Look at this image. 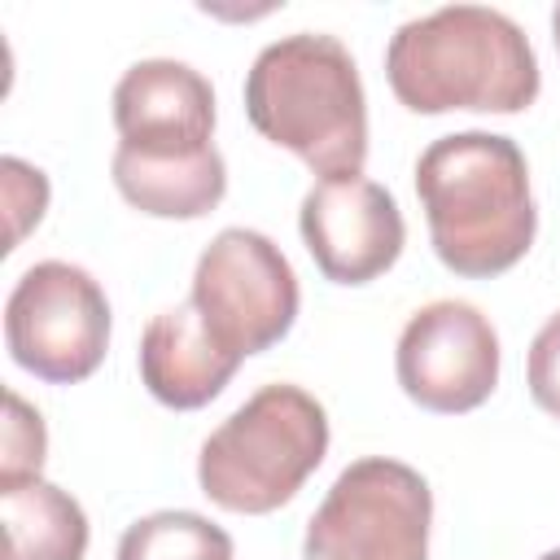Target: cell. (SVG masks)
Returning <instances> with one entry per match:
<instances>
[{
	"label": "cell",
	"mask_w": 560,
	"mask_h": 560,
	"mask_svg": "<svg viewBox=\"0 0 560 560\" xmlns=\"http://www.w3.org/2000/svg\"><path fill=\"white\" fill-rule=\"evenodd\" d=\"M551 39H556V48H560V4L551 9Z\"/></svg>",
	"instance_id": "ac0fdd59"
},
{
	"label": "cell",
	"mask_w": 560,
	"mask_h": 560,
	"mask_svg": "<svg viewBox=\"0 0 560 560\" xmlns=\"http://www.w3.org/2000/svg\"><path fill=\"white\" fill-rule=\"evenodd\" d=\"M114 127L122 153L197 158L214 149V88L188 61H136L114 88Z\"/></svg>",
	"instance_id": "30bf717a"
},
{
	"label": "cell",
	"mask_w": 560,
	"mask_h": 560,
	"mask_svg": "<svg viewBox=\"0 0 560 560\" xmlns=\"http://www.w3.org/2000/svg\"><path fill=\"white\" fill-rule=\"evenodd\" d=\"M245 114L262 140L298 153L324 179L359 175L368 162V96L337 35L271 39L245 74Z\"/></svg>",
	"instance_id": "3957f363"
},
{
	"label": "cell",
	"mask_w": 560,
	"mask_h": 560,
	"mask_svg": "<svg viewBox=\"0 0 560 560\" xmlns=\"http://www.w3.org/2000/svg\"><path fill=\"white\" fill-rule=\"evenodd\" d=\"M416 197L429 219L433 254L455 276H499L534 245L538 210L529 166L508 136H438L416 162Z\"/></svg>",
	"instance_id": "6da1fadb"
},
{
	"label": "cell",
	"mask_w": 560,
	"mask_h": 560,
	"mask_svg": "<svg viewBox=\"0 0 560 560\" xmlns=\"http://www.w3.org/2000/svg\"><path fill=\"white\" fill-rule=\"evenodd\" d=\"M525 385L529 398L560 420V311L538 328V337L529 341V359H525Z\"/></svg>",
	"instance_id": "e0dca14e"
},
{
	"label": "cell",
	"mask_w": 560,
	"mask_h": 560,
	"mask_svg": "<svg viewBox=\"0 0 560 560\" xmlns=\"http://www.w3.org/2000/svg\"><path fill=\"white\" fill-rule=\"evenodd\" d=\"M538 560H560V547H556V551H547V556H538Z\"/></svg>",
	"instance_id": "d6986e66"
},
{
	"label": "cell",
	"mask_w": 560,
	"mask_h": 560,
	"mask_svg": "<svg viewBox=\"0 0 560 560\" xmlns=\"http://www.w3.org/2000/svg\"><path fill=\"white\" fill-rule=\"evenodd\" d=\"M44 451H48V433L39 411L18 394L4 389V446H0V486H18L39 477L44 468Z\"/></svg>",
	"instance_id": "9a60e30c"
},
{
	"label": "cell",
	"mask_w": 560,
	"mask_h": 560,
	"mask_svg": "<svg viewBox=\"0 0 560 560\" xmlns=\"http://www.w3.org/2000/svg\"><path fill=\"white\" fill-rule=\"evenodd\" d=\"M0 184H4V206H9V245L4 249H18L26 228L44 219L48 179H44V171L26 166L22 158H0Z\"/></svg>",
	"instance_id": "2e32d148"
},
{
	"label": "cell",
	"mask_w": 560,
	"mask_h": 560,
	"mask_svg": "<svg viewBox=\"0 0 560 560\" xmlns=\"http://www.w3.org/2000/svg\"><path fill=\"white\" fill-rule=\"evenodd\" d=\"M298 228L315 267L332 284H368L385 276L407 241L394 192L363 175L319 179L302 197Z\"/></svg>",
	"instance_id": "9c48e42d"
},
{
	"label": "cell",
	"mask_w": 560,
	"mask_h": 560,
	"mask_svg": "<svg viewBox=\"0 0 560 560\" xmlns=\"http://www.w3.org/2000/svg\"><path fill=\"white\" fill-rule=\"evenodd\" d=\"M4 346L13 363L39 381H88L109 350L105 289L61 258L26 267L4 302Z\"/></svg>",
	"instance_id": "8992f818"
},
{
	"label": "cell",
	"mask_w": 560,
	"mask_h": 560,
	"mask_svg": "<svg viewBox=\"0 0 560 560\" xmlns=\"http://www.w3.org/2000/svg\"><path fill=\"white\" fill-rule=\"evenodd\" d=\"M4 508V560H83L88 551V516L74 494L61 486L31 477L18 486H0Z\"/></svg>",
	"instance_id": "4fadbf2b"
},
{
	"label": "cell",
	"mask_w": 560,
	"mask_h": 560,
	"mask_svg": "<svg viewBox=\"0 0 560 560\" xmlns=\"http://www.w3.org/2000/svg\"><path fill=\"white\" fill-rule=\"evenodd\" d=\"M241 359L219 346L192 302H179L149 319L140 337V381L144 389L175 411H197L223 394Z\"/></svg>",
	"instance_id": "8fae6325"
},
{
	"label": "cell",
	"mask_w": 560,
	"mask_h": 560,
	"mask_svg": "<svg viewBox=\"0 0 560 560\" xmlns=\"http://www.w3.org/2000/svg\"><path fill=\"white\" fill-rule=\"evenodd\" d=\"M385 79L411 114H521L542 83L529 35L486 4H446L402 22L385 48Z\"/></svg>",
	"instance_id": "7a4b0ae2"
},
{
	"label": "cell",
	"mask_w": 560,
	"mask_h": 560,
	"mask_svg": "<svg viewBox=\"0 0 560 560\" xmlns=\"http://www.w3.org/2000/svg\"><path fill=\"white\" fill-rule=\"evenodd\" d=\"M429 481L402 459L368 455L328 486L306 521L302 560H429Z\"/></svg>",
	"instance_id": "5b68a950"
},
{
	"label": "cell",
	"mask_w": 560,
	"mask_h": 560,
	"mask_svg": "<svg viewBox=\"0 0 560 560\" xmlns=\"http://www.w3.org/2000/svg\"><path fill=\"white\" fill-rule=\"evenodd\" d=\"M109 171L118 192L153 219H201L228 192V166L219 149L197 158H136L114 149Z\"/></svg>",
	"instance_id": "7c38bea8"
},
{
	"label": "cell",
	"mask_w": 560,
	"mask_h": 560,
	"mask_svg": "<svg viewBox=\"0 0 560 560\" xmlns=\"http://www.w3.org/2000/svg\"><path fill=\"white\" fill-rule=\"evenodd\" d=\"M328 455V411L302 385H262L197 455V481L223 512L262 516L289 503Z\"/></svg>",
	"instance_id": "277c9868"
},
{
	"label": "cell",
	"mask_w": 560,
	"mask_h": 560,
	"mask_svg": "<svg viewBox=\"0 0 560 560\" xmlns=\"http://www.w3.org/2000/svg\"><path fill=\"white\" fill-rule=\"evenodd\" d=\"M298 276L280 245L254 228H223L197 258L192 306L223 350L249 359L298 319Z\"/></svg>",
	"instance_id": "52a82bcc"
},
{
	"label": "cell",
	"mask_w": 560,
	"mask_h": 560,
	"mask_svg": "<svg viewBox=\"0 0 560 560\" xmlns=\"http://www.w3.org/2000/svg\"><path fill=\"white\" fill-rule=\"evenodd\" d=\"M118 560H232V538L201 512L166 508L122 529Z\"/></svg>",
	"instance_id": "5bb4252c"
},
{
	"label": "cell",
	"mask_w": 560,
	"mask_h": 560,
	"mask_svg": "<svg viewBox=\"0 0 560 560\" xmlns=\"http://www.w3.org/2000/svg\"><path fill=\"white\" fill-rule=\"evenodd\" d=\"M394 372L416 407L438 416L472 411L499 385V332L472 302L438 298L407 319Z\"/></svg>",
	"instance_id": "ba28073f"
}]
</instances>
